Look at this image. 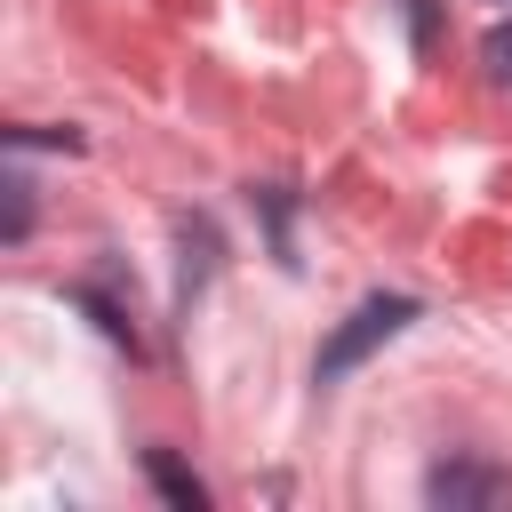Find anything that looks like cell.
<instances>
[{"instance_id": "1", "label": "cell", "mask_w": 512, "mask_h": 512, "mask_svg": "<svg viewBox=\"0 0 512 512\" xmlns=\"http://www.w3.org/2000/svg\"><path fill=\"white\" fill-rule=\"evenodd\" d=\"M416 320V296H368V304H352V320L320 344V360H312V384H336L344 368H360L376 344H392L400 328Z\"/></svg>"}, {"instance_id": "2", "label": "cell", "mask_w": 512, "mask_h": 512, "mask_svg": "<svg viewBox=\"0 0 512 512\" xmlns=\"http://www.w3.org/2000/svg\"><path fill=\"white\" fill-rule=\"evenodd\" d=\"M424 496H432L440 512H480V504H504V496H512V480H504L496 464H472V456H448V464H432V480H424Z\"/></svg>"}, {"instance_id": "3", "label": "cell", "mask_w": 512, "mask_h": 512, "mask_svg": "<svg viewBox=\"0 0 512 512\" xmlns=\"http://www.w3.org/2000/svg\"><path fill=\"white\" fill-rule=\"evenodd\" d=\"M144 472H152V488H160L176 512H208V488H200V480H192V472H184L168 448H152V456H144Z\"/></svg>"}, {"instance_id": "4", "label": "cell", "mask_w": 512, "mask_h": 512, "mask_svg": "<svg viewBox=\"0 0 512 512\" xmlns=\"http://www.w3.org/2000/svg\"><path fill=\"white\" fill-rule=\"evenodd\" d=\"M480 64H488V80H496V88H512V24H496V32L480 40Z\"/></svg>"}, {"instance_id": "5", "label": "cell", "mask_w": 512, "mask_h": 512, "mask_svg": "<svg viewBox=\"0 0 512 512\" xmlns=\"http://www.w3.org/2000/svg\"><path fill=\"white\" fill-rule=\"evenodd\" d=\"M24 232H32V184L8 176V224H0V240H24Z\"/></svg>"}]
</instances>
